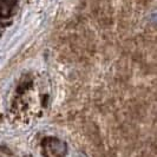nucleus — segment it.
I'll use <instances>...</instances> for the list:
<instances>
[{
  "mask_svg": "<svg viewBox=\"0 0 157 157\" xmlns=\"http://www.w3.org/2000/svg\"><path fill=\"white\" fill-rule=\"evenodd\" d=\"M41 148L43 154L46 157H65L66 155L65 143L57 138H45Z\"/></svg>",
  "mask_w": 157,
  "mask_h": 157,
  "instance_id": "obj_1",
  "label": "nucleus"
}]
</instances>
